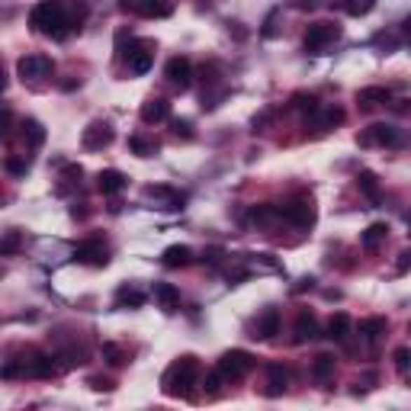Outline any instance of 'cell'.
I'll return each instance as SVG.
<instances>
[{"label":"cell","instance_id":"obj_4","mask_svg":"<svg viewBox=\"0 0 411 411\" xmlns=\"http://www.w3.org/2000/svg\"><path fill=\"white\" fill-rule=\"evenodd\" d=\"M215 370L225 376V382H241L254 370V357L248 351H225L215 363Z\"/></svg>","mask_w":411,"mask_h":411},{"label":"cell","instance_id":"obj_36","mask_svg":"<svg viewBox=\"0 0 411 411\" xmlns=\"http://www.w3.org/2000/svg\"><path fill=\"white\" fill-rule=\"evenodd\" d=\"M222 382H225V376H222L219 373V370H213V373H209V376H206V382H203V389H206V396H219V392H222Z\"/></svg>","mask_w":411,"mask_h":411},{"label":"cell","instance_id":"obj_15","mask_svg":"<svg viewBox=\"0 0 411 411\" xmlns=\"http://www.w3.org/2000/svg\"><path fill=\"white\" fill-rule=\"evenodd\" d=\"M154 299H158L161 312H168V315H174L180 309V290H177L174 283H158L154 286Z\"/></svg>","mask_w":411,"mask_h":411},{"label":"cell","instance_id":"obj_10","mask_svg":"<svg viewBox=\"0 0 411 411\" xmlns=\"http://www.w3.org/2000/svg\"><path fill=\"white\" fill-rule=\"evenodd\" d=\"M74 260L77 264H90V267H107L109 257H107V244L90 238V241H81L74 248Z\"/></svg>","mask_w":411,"mask_h":411},{"label":"cell","instance_id":"obj_29","mask_svg":"<svg viewBox=\"0 0 411 411\" xmlns=\"http://www.w3.org/2000/svg\"><path fill=\"white\" fill-rule=\"evenodd\" d=\"M357 187H360V193H363L370 203H379V180H376L373 170H360Z\"/></svg>","mask_w":411,"mask_h":411},{"label":"cell","instance_id":"obj_31","mask_svg":"<svg viewBox=\"0 0 411 411\" xmlns=\"http://www.w3.org/2000/svg\"><path fill=\"white\" fill-rule=\"evenodd\" d=\"M23 138L29 148H42L46 142V129H42V122L39 119H23Z\"/></svg>","mask_w":411,"mask_h":411},{"label":"cell","instance_id":"obj_41","mask_svg":"<svg viewBox=\"0 0 411 411\" xmlns=\"http://www.w3.org/2000/svg\"><path fill=\"white\" fill-rule=\"evenodd\" d=\"M174 135H177V138H180V135H183V138H193V126H190L187 119H177V122H174Z\"/></svg>","mask_w":411,"mask_h":411},{"label":"cell","instance_id":"obj_40","mask_svg":"<svg viewBox=\"0 0 411 411\" xmlns=\"http://www.w3.org/2000/svg\"><path fill=\"white\" fill-rule=\"evenodd\" d=\"M276 16H280V10H274V13L267 16V26L260 29V36H264V39H274L276 36Z\"/></svg>","mask_w":411,"mask_h":411},{"label":"cell","instance_id":"obj_21","mask_svg":"<svg viewBox=\"0 0 411 411\" xmlns=\"http://www.w3.org/2000/svg\"><path fill=\"white\" fill-rule=\"evenodd\" d=\"M286 382H290V373H286L280 363H270V366H267V389H264L267 396H270V398L283 396V392H286Z\"/></svg>","mask_w":411,"mask_h":411},{"label":"cell","instance_id":"obj_14","mask_svg":"<svg viewBox=\"0 0 411 411\" xmlns=\"http://www.w3.org/2000/svg\"><path fill=\"white\" fill-rule=\"evenodd\" d=\"M344 116L347 113H344L341 107H318L315 113H309V119L305 122H312L318 132H328V129H337V126L344 122Z\"/></svg>","mask_w":411,"mask_h":411},{"label":"cell","instance_id":"obj_3","mask_svg":"<svg viewBox=\"0 0 411 411\" xmlns=\"http://www.w3.org/2000/svg\"><path fill=\"white\" fill-rule=\"evenodd\" d=\"M341 39V26L337 23H328V20H321V23H312L309 29H305V39H302V48L309 55H321L331 42H337Z\"/></svg>","mask_w":411,"mask_h":411},{"label":"cell","instance_id":"obj_17","mask_svg":"<svg viewBox=\"0 0 411 411\" xmlns=\"http://www.w3.org/2000/svg\"><path fill=\"white\" fill-rule=\"evenodd\" d=\"M251 222L257 225V229H274V225H280V222H286L283 219V209L280 206H254L251 209Z\"/></svg>","mask_w":411,"mask_h":411},{"label":"cell","instance_id":"obj_42","mask_svg":"<svg viewBox=\"0 0 411 411\" xmlns=\"http://www.w3.org/2000/svg\"><path fill=\"white\" fill-rule=\"evenodd\" d=\"M408 267H411V251H402V254H398V267H396V270H398V274H408Z\"/></svg>","mask_w":411,"mask_h":411},{"label":"cell","instance_id":"obj_28","mask_svg":"<svg viewBox=\"0 0 411 411\" xmlns=\"http://www.w3.org/2000/svg\"><path fill=\"white\" fill-rule=\"evenodd\" d=\"M347 335H351V315L347 312L331 315V321H328V337H331V341H344Z\"/></svg>","mask_w":411,"mask_h":411},{"label":"cell","instance_id":"obj_39","mask_svg":"<svg viewBox=\"0 0 411 411\" xmlns=\"http://www.w3.org/2000/svg\"><path fill=\"white\" fill-rule=\"evenodd\" d=\"M292 107L302 109V113H315V109H318V100H315L312 93H296V97H292Z\"/></svg>","mask_w":411,"mask_h":411},{"label":"cell","instance_id":"obj_1","mask_svg":"<svg viewBox=\"0 0 411 411\" xmlns=\"http://www.w3.org/2000/svg\"><path fill=\"white\" fill-rule=\"evenodd\" d=\"M87 20L84 0H39L29 10V26L39 36L48 39H68Z\"/></svg>","mask_w":411,"mask_h":411},{"label":"cell","instance_id":"obj_27","mask_svg":"<svg viewBox=\"0 0 411 411\" xmlns=\"http://www.w3.org/2000/svg\"><path fill=\"white\" fill-rule=\"evenodd\" d=\"M161 260H164V267H170V270H174V267H187V264H193V251L187 244H170Z\"/></svg>","mask_w":411,"mask_h":411},{"label":"cell","instance_id":"obj_32","mask_svg":"<svg viewBox=\"0 0 411 411\" xmlns=\"http://www.w3.org/2000/svg\"><path fill=\"white\" fill-rule=\"evenodd\" d=\"M337 7H341L347 16H366L376 7V0H337Z\"/></svg>","mask_w":411,"mask_h":411},{"label":"cell","instance_id":"obj_37","mask_svg":"<svg viewBox=\"0 0 411 411\" xmlns=\"http://www.w3.org/2000/svg\"><path fill=\"white\" fill-rule=\"evenodd\" d=\"M392 360H396V370H398L402 376L411 373V351H408V347H398V351L392 353Z\"/></svg>","mask_w":411,"mask_h":411},{"label":"cell","instance_id":"obj_38","mask_svg":"<svg viewBox=\"0 0 411 411\" xmlns=\"http://www.w3.org/2000/svg\"><path fill=\"white\" fill-rule=\"evenodd\" d=\"M4 168H7V174H13V177H26V170H29V161H26V158H16V154H10Z\"/></svg>","mask_w":411,"mask_h":411},{"label":"cell","instance_id":"obj_13","mask_svg":"<svg viewBox=\"0 0 411 411\" xmlns=\"http://www.w3.org/2000/svg\"><path fill=\"white\" fill-rule=\"evenodd\" d=\"M119 7L135 16H168L170 13L168 0H119Z\"/></svg>","mask_w":411,"mask_h":411},{"label":"cell","instance_id":"obj_30","mask_svg":"<svg viewBox=\"0 0 411 411\" xmlns=\"http://www.w3.org/2000/svg\"><path fill=\"white\" fill-rule=\"evenodd\" d=\"M312 376L318 382H328V379H335V357L331 353H318L312 363Z\"/></svg>","mask_w":411,"mask_h":411},{"label":"cell","instance_id":"obj_22","mask_svg":"<svg viewBox=\"0 0 411 411\" xmlns=\"http://www.w3.org/2000/svg\"><path fill=\"white\" fill-rule=\"evenodd\" d=\"M389 100H392V90H389V87H363V90H357V103L366 109L382 107Z\"/></svg>","mask_w":411,"mask_h":411},{"label":"cell","instance_id":"obj_34","mask_svg":"<svg viewBox=\"0 0 411 411\" xmlns=\"http://www.w3.org/2000/svg\"><path fill=\"white\" fill-rule=\"evenodd\" d=\"M20 244H23V235H20V231H7V235H4V241H0V254H4V257H10V254L20 251Z\"/></svg>","mask_w":411,"mask_h":411},{"label":"cell","instance_id":"obj_8","mask_svg":"<svg viewBox=\"0 0 411 411\" xmlns=\"http://www.w3.org/2000/svg\"><path fill=\"white\" fill-rule=\"evenodd\" d=\"M113 126H109V122H103V119H97V122H90V126H87L84 129V138H81V142H84V148L87 151H103V148H109L113 145Z\"/></svg>","mask_w":411,"mask_h":411},{"label":"cell","instance_id":"obj_23","mask_svg":"<svg viewBox=\"0 0 411 411\" xmlns=\"http://www.w3.org/2000/svg\"><path fill=\"white\" fill-rule=\"evenodd\" d=\"M129 151L138 154V158H154V154L161 151V142L154 135H142V132H138V135L129 138Z\"/></svg>","mask_w":411,"mask_h":411},{"label":"cell","instance_id":"obj_16","mask_svg":"<svg viewBox=\"0 0 411 411\" xmlns=\"http://www.w3.org/2000/svg\"><path fill=\"white\" fill-rule=\"evenodd\" d=\"M126 183H129V177L122 174V170H100V177H97V187H100V193L103 196H116V193H122L126 190Z\"/></svg>","mask_w":411,"mask_h":411},{"label":"cell","instance_id":"obj_24","mask_svg":"<svg viewBox=\"0 0 411 411\" xmlns=\"http://www.w3.org/2000/svg\"><path fill=\"white\" fill-rule=\"evenodd\" d=\"M389 331V321L382 318V315H373V318H363L360 321V337H363L366 344H376L382 335Z\"/></svg>","mask_w":411,"mask_h":411},{"label":"cell","instance_id":"obj_20","mask_svg":"<svg viewBox=\"0 0 411 411\" xmlns=\"http://www.w3.org/2000/svg\"><path fill=\"white\" fill-rule=\"evenodd\" d=\"M292 335H296V344H305V341H312V337H318V321H315V315L309 312V309H302V312L296 315Z\"/></svg>","mask_w":411,"mask_h":411},{"label":"cell","instance_id":"obj_11","mask_svg":"<svg viewBox=\"0 0 411 411\" xmlns=\"http://www.w3.org/2000/svg\"><path fill=\"white\" fill-rule=\"evenodd\" d=\"M164 77H168L174 87H180V90H187L193 81V61L183 58V55H174V58L168 61V68H164Z\"/></svg>","mask_w":411,"mask_h":411},{"label":"cell","instance_id":"obj_33","mask_svg":"<svg viewBox=\"0 0 411 411\" xmlns=\"http://www.w3.org/2000/svg\"><path fill=\"white\" fill-rule=\"evenodd\" d=\"M81 177H84V170L77 168V164H68V168L61 170V183H58V193H68L71 187H81Z\"/></svg>","mask_w":411,"mask_h":411},{"label":"cell","instance_id":"obj_5","mask_svg":"<svg viewBox=\"0 0 411 411\" xmlns=\"http://www.w3.org/2000/svg\"><path fill=\"white\" fill-rule=\"evenodd\" d=\"M16 71H20V77H23V81H46V77H52L55 61L48 58V55H42V52L23 55V58L16 61Z\"/></svg>","mask_w":411,"mask_h":411},{"label":"cell","instance_id":"obj_25","mask_svg":"<svg viewBox=\"0 0 411 411\" xmlns=\"http://www.w3.org/2000/svg\"><path fill=\"white\" fill-rule=\"evenodd\" d=\"M145 299H148L145 292L138 290V286H132V283L119 286V292H116V305H119V309H126V305H129V309H142Z\"/></svg>","mask_w":411,"mask_h":411},{"label":"cell","instance_id":"obj_12","mask_svg":"<svg viewBox=\"0 0 411 411\" xmlns=\"http://www.w3.org/2000/svg\"><path fill=\"white\" fill-rule=\"evenodd\" d=\"M154 65V48L148 46V42H138L135 48H132L129 55H126V68H129V74H148Z\"/></svg>","mask_w":411,"mask_h":411},{"label":"cell","instance_id":"obj_19","mask_svg":"<svg viewBox=\"0 0 411 411\" xmlns=\"http://www.w3.org/2000/svg\"><path fill=\"white\" fill-rule=\"evenodd\" d=\"M168 116H170V103L164 97H151L145 107H142V122H145V126H158V122H164Z\"/></svg>","mask_w":411,"mask_h":411},{"label":"cell","instance_id":"obj_35","mask_svg":"<svg viewBox=\"0 0 411 411\" xmlns=\"http://www.w3.org/2000/svg\"><path fill=\"white\" fill-rule=\"evenodd\" d=\"M103 357L109 360L113 366H122V363H129V353L122 351L119 344H103Z\"/></svg>","mask_w":411,"mask_h":411},{"label":"cell","instance_id":"obj_7","mask_svg":"<svg viewBox=\"0 0 411 411\" xmlns=\"http://www.w3.org/2000/svg\"><path fill=\"white\" fill-rule=\"evenodd\" d=\"M145 199L154 203L158 209H183V203H187V196H183L180 190H174V187H168V183H151V187H145Z\"/></svg>","mask_w":411,"mask_h":411},{"label":"cell","instance_id":"obj_43","mask_svg":"<svg viewBox=\"0 0 411 411\" xmlns=\"http://www.w3.org/2000/svg\"><path fill=\"white\" fill-rule=\"evenodd\" d=\"M90 386L100 389V392H109V389H113V382H109V379H100V376H97V379H90Z\"/></svg>","mask_w":411,"mask_h":411},{"label":"cell","instance_id":"obj_18","mask_svg":"<svg viewBox=\"0 0 411 411\" xmlns=\"http://www.w3.org/2000/svg\"><path fill=\"white\" fill-rule=\"evenodd\" d=\"M274 335H280V309H264V315L254 325V337L260 341H270Z\"/></svg>","mask_w":411,"mask_h":411},{"label":"cell","instance_id":"obj_9","mask_svg":"<svg viewBox=\"0 0 411 411\" xmlns=\"http://www.w3.org/2000/svg\"><path fill=\"white\" fill-rule=\"evenodd\" d=\"M280 209H283V219L292 222V225H299V229L315 225V206H312V199H296V203H286V206H280Z\"/></svg>","mask_w":411,"mask_h":411},{"label":"cell","instance_id":"obj_2","mask_svg":"<svg viewBox=\"0 0 411 411\" xmlns=\"http://www.w3.org/2000/svg\"><path fill=\"white\" fill-rule=\"evenodd\" d=\"M196 382H199V360L193 357V353L177 357L174 363L164 370V376H161V389H164V396H170V398H187Z\"/></svg>","mask_w":411,"mask_h":411},{"label":"cell","instance_id":"obj_26","mask_svg":"<svg viewBox=\"0 0 411 411\" xmlns=\"http://www.w3.org/2000/svg\"><path fill=\"white\" fill-rule=\"evenodd\" d=\"M386 238H389V225H386V222H373V225L363 231L360 244H363V251H376V248H379Z\"/></svg>","mask_w":411,"mask_h":411},{"label":"cell","instance_id":"obj_6","mask_svg":"<svg viewBox=\"0 0 411 411\" xmlns=\"http://www.w3.org/2000/svg\"><path fill=\"white\" fill-rule=\"evenodd\" d=\"M357 145H363V148H370V145L398 148V145H402V129H396V126H386V122H376V126H370V129H366L363 135L357 138Z\"/></svg>","mask_w":411,"mask_h":411}]
</instances>
